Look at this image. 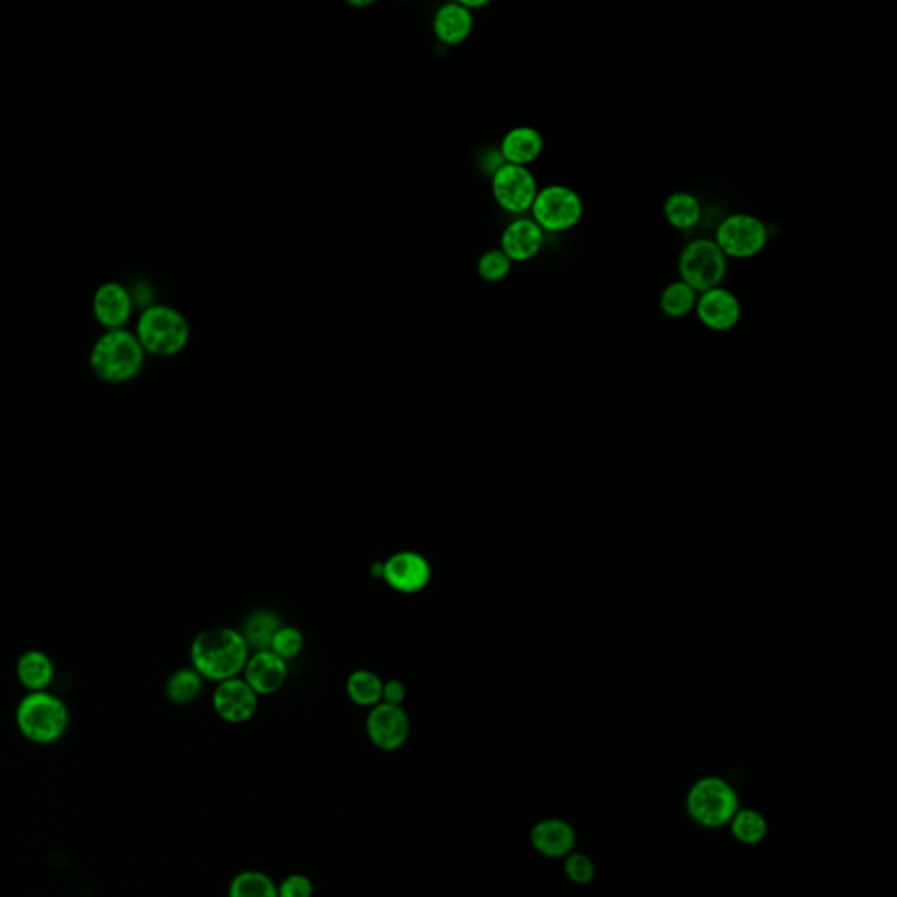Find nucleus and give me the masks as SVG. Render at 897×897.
<instances>
[{
	"label": "nucleus",
	"mask_w": 897,
	"mask_h": 897,
	"mask_svg": "<svg viewBox=\"0 0 897 897\" xmlns=\"http://www.w3.org/2000/svg\"><path fill=\"white\" fill-rule=\"evenodd\" d=\"M716 244L728 259H750L761 255L770 240V230L758 216L735 213L717 227Z\"/></svg>",
	"instance_id": "6e6552de"
},
{
	"label": "nucleus",
	"mask_w": 897,
	"mask_h": 897,
	"mask_svg": "<svg viewBox=\"0 0 897 897\" xmlns=\"http://www.w3.org/2000/svg\"><path fill=\"white\" fill-rule=\"evenodd\" d=\"M694 313L701 325L707 326L708 329L729 332V329L737 328L738 323L741 322L743 309H741L740 298L731 289L717 286V288L700 293Z\"/></svg>",
	"instance_id": "4468645a"
},
{
	"label": "nucleus",
	"mask_w": 897,
	"mask_h": 897,
	"mask_svg": "<svg viewBox=\"0 0 897 897\" xmlns=\"http://www.w3.org/2000/svg\"><path fill=\"white\" fill-rule=\"evenodd\" d=\"M545 231L528 216H519L506 225L500 240V249L512 264H524L535 258L545 244Z\"/></svg>",
	"instance_id": "2eb2a0df"
},
{
	"label": "nucleus",
	"mask_w": 897,
	"mask_h": 897,
	"mask_svg": "<svg viewBox=\"0 0 897 897\" xmlns=\"http://www.w3.org/2000/svg\"><path fill=\"white\" fill-rule=\"evenodd\" d=\"M203 676L194 668H181V670L174 671L172 676L165 682V696L170 703L190 704L197 700L198 696L204 691Z\"/></svg>",
	"instance_id": "b1692460"
},
{
	"label": "nucleus",
	"mask_w": 897,
	"mask_h": 897,
	"mask_svg": "<svg viewBox=\"0 0 897 897\" xmlns=\"http://www.w3.org/2000/svg\"><path fill=\"white\" fill-rule=\"evenodd\" d=\"M313 881L302 873L289 875L277 885V896L279 897H313Z\"/></svg>",
	"instance_id": "7c9ffc66"
},
{
	"label": "nucleus",
	"mask_w": 897,
	"mask_h": 897,
	"mask_svg": "<svg viewBox=\"0 0 897 897\" xmlns=\"http://www.w3.org/2000/svg\"><path fill=\"white\" fill-rule=\"evenodd\" d=\"M228 897H279L277 885L267 873L246 869L235 875L228 887Z\"/></svg>",
	"instance_id": "bb28decb"
},
{
	"label": "nucleus",
	"mask_w": 897,
	"mask_h": 897,
	"mask_svg": "<svg viewBox=\"0 0 897 897\" xmlns=\"http://www.w3.org/2000/svg\"><path fill=\"white\" fill-rule=\"evenodd\" d=\"M512 265L514 264L509 259V256L500 247H496V249H490L479 258L477 273L481 279L486 280V283H500V280L509 277Z\"/></svg>",
	"instance_id": "cd10ccee"
},
{
	"label": "nucleus",
	"mask_w": 897,
	"mask_h": 897,
	"mask_svg": "<svg viewBox=\"0 0 897 897\" xmlns=\"http://www.w3.org/2000/svg\"><path fill=\"white\" fill-rule=\"evenodd\" d=\"M700 293L694 292L683 280H673L659 295V309L671 319H682L694 313Z\"/></svg>",
	"instance_id": "393cba45"
},
{
	"label": "nucleus",
	"mask_w": 897,
	"mask_h": 897,
	"mask_svg": "<svg viewBox=\"0 0 897 897\" xmlns=\"http://www.w3.org/2000/svg\"><path fill=\"white\" fill-rule=\"evenodd\" d=\"M544 136L533 127H515L503 136L500 155L505 164L530 167L544 152Z\"/></svg>",
	"instance_id": "a211bd4d"
},
{
	"label": "nucleus",
	"mask_w": 897,
	"mask_h": 897,
	"mask_svg": "<svg viewBox=\"0 0 897 897\" xmlns=\"http://www.w3.org/2000/svg\"><path fill=\"white\" fill-rule=\"evenodd\" d=\"M729 259L716 240L694 239L683 246L679 258V276L694 292L703 293L722 286L728 276Z\"/></svg>",
	"instance_id": "423d86ee"
},
{
	"label": "nucleus",
	"mask_w": 897,
	"mask_h": 897,
	"mask_svg": "<svg viewBox=\"0 0 897 897\" xmlns=\"http://www.w3.org/2000/svg\"><path fill=\"white\" fill-rule=\"evenodd\" d=\"M134 304L132 293L127 286L116 280L103 283L93 293L91 298V314L96 322L108 329H121L132 319Z\"/></svg>",
	"instance_id": "ddd939ff"
},
{
	"label": "nucleus",
	"mask_w": 897,
	"mask_h": 897,
	"mask_svg": "<svg viewBox=\"0 0 897 897\" xmlns=\"http://www.w3.org/2000/svg\"><path fill=\"white\" fill-rule=\"evenodd\" d=\"M564 873L573 884L585 885L591 884L597 873L593 859L588 854L575 852L564 857Z\"/></svg>",
	"instance_id": "c756f323"
},
{
	"label": "nucleus",
	"mask_w": 897,
	"mask_h": 897,
	"mask_svg": "<svg viewBox=\"0 0 897 897\" xmlns=\"http://www.w3.org/2000/svg\"><path fill=\"white\" fill-rule=\"evenodd\" d=\"M530 215L545 234H563L573 230L582 221L584 203L570 186L549 185L540 188Z\"/></svg>",
	"instance_id": "0eeeda50"
},
{
	"label": "nucleus",
	"mask_w": 897,
	"mask_h": 897,
	"mask_svg": "<svg viewBox=\"0 0 897 897\" xmlns=\"http://www.w3.org/2000/svg\"><path fill=\"white\" fill-rule=\"evenodd\" d=\"M686 807L689 817L701 828L719 829L731 822L740 808V798L726 778L710 775L692 783Z\"/></svg>",
	"instance_id": "39448f33"
},
{
	"label": "nucleus",
	"mask_w": 897,
	"mask_h": 897,
	"mask_svg": "<svg viewBox=\"0 0 897 897\" xmlns=\"http://www.w3.org/2000/svg\"><path fill=\"white\" fill-rule=\"evenodd\" d=\"M243 679L258 696L276 694L288 680V663L273 651L252 652Z\"/></svg>",
	"instance_id": "dca6fc26"
},
{
	"label": "nucleus",
	"mask_w": 897,
	"mask_h": 897,
	"mask_svg": "<svg viewBox=\"0 0 897 897\" xmlns=\"http://www.w3.org/2000/svg\"><path fill=\"white\" fill-rule=\"evenodd\" d=\"M252 655L243 633L227 625L200 631L190 645L191 668L204 680L225 682L240 677Z\"/></svg>",
	"instance_id": "f257e3e1"
},
{
	"label": "nucleus",
	"mask_w": 897,
	"mask_h": 897,
	"mask_svg": "<svg viewBox=\"0 0 897 897\" xmlns=\"http://www.w3.org/2000/svg\"><path fill=\"white\" fill-rule=\"evenodd\" d=\"M371 573L372 575L377 576V579H381V576H383V563L377 561V563L372 564Z\"/></svg>",
	"instance_id": "473e14b6"
},
{
	"label": "nucleus",
	"mask_w": 897,
	"mask_h": 897,
	"mask_svg": "<svg viewBox=\"0 0 897 897\" xmlns=\"http://www.w3.org/2000/svg\"><path fill=\"white\" fill-rule=\"evenodd\" d=\"M539 183L530 167L505 164L491 176L494 200L505 213L524 216L531 210L539 194Z\"/></svg>",
	"instance_id": "1a4fd4ad"
},
{
	"label": "nucleus",
	"mask_w": 897,
	"mask_h": 897,
	"mask_svg": "<svg viewBox=\"0 0 897 897\" xmlns=\"http://www.w3.org/2000/svg\"><path fill=\"white\" fill-rule=\"evenodd\" d=\"M146 356L136 334L130 329L103 332L90 349L91 372L108 384H125L136 379L145 368Z\"/></svg>",
	"instance_id": "f03ea898"
},
{
	"label": "nucleus",
	"mask_w": 897,
	"mask_h": 897,
	"mask_svg": "<svg viewBox=\"0 0 897 897\" xmlns=\"http://www.w3.org/2000/svg\"><path fill=\"white\" fill-rule=\"evenodd\" d=\"M383 683L374 671L354 670L346 680L347 696L358 707L374 708L383 701Z\"/></svg>",
	"instance_id": "5701e85b"
},
{
	"label": "nucleus",
	"mask_w": 897,
	"mask_h": 897,
	"mask_svg": "<svg viewBox=\"0 0 897 897\" xmlns=\"http://www.w3.org/2000/svg\"><path fill=\"white\" fill-rule=\"evenodd\" d=\"M663 213L671 227L688 231L700 225L703 206L696 195L689 194V191H676L667 198Z\"/></svg>",
	"instance_id": "4be33fe9"
},
{
	"label": "nucleus",
	"mask_w": 897,
	"mask_h": 897,
	"mask_svg": "<svg viewBox=\"0 0 897 897\" xmlns=\"http://www.w3.org/2000/svg\"><path fill=\"white\" fill-rule=\"evenodd\" d=\"M474 30V13L462 2L442 6L433 18V32L445 46L462 45Z\"/></svg>",
	"instance_id": "6ab92c4d"
},
{
	"label": "nucleus",
	"mask_w": 897,
	"mask_h": 897,
	"mask_svg": "<svg viewBox=\"0 0 897 897\" xmlns=\"http://www.w3.org/2000/svg\"><path fill=\"white\" fill-rule=\"evenodd\" d=\"M137 341L146 354L170 358L190 344L191 328L181 310L164 304H152L137 317Z\"/></svg>",
	"instance_id": "7ed1b4c3"
},
{
	"label": "nucleus",
	"mask_w": 897,
	"mask_h": 897,
	"mask_svg": "<svg viewBox=\"0 0 897 897\" xmlns=\"http://www.w3.org/2000/svg\"><path fill=\"white\" fill-rule=\"evenodd\" d=\"M259 696L249 688L243 677L225 680L213 692L216 716L228 724H244L258 712Z\"/></svg>",
	"instance_id": "f8f14e48"
},
{
	"label": "nucleus",
	"mask_w": 897,
	"mask_h": 897,
	"mask_svg": "<svg viewBox=\"0 0 897 897\" xmlns=\"http://www.w3.org/2000/svg\"><path fill=\"white\" fill-rule=\"evenodd\" d=\"M405 696H407L405 683L398 679H390L383 683V701H381V703L402 707V703L405 701Z\"/></svg>",
	"instance_id": "2f4dec72"
},
{
	"label": "nucleus",
	"mask_w": 897,
	"mask_h": 897,
	"mask_svg": "<svg viewBox=\"0 0 897 897\" xmlns=\"http://www.w3.org/2000/svg\"><path fill=\"white\" fill-rule=\"evenodd\" d=\"M18 682L29 692L48 691L53 682L55 668L53 659L39 649H29L18 658L17 667Z\"/></svg>",
	"instance_id": "aec40b11"
},
{
	"label": "nucleus",
	"mask_w": 897,
	"mask_h": 897,
	"mask_svg": "<svg viewBox=\"0 0 897 897\" xmlns=\"http://www.w3.org/2000/svg\"><path fill=\"white\" fill-rule=\"evenodd\" d=\"M728 826L740 844L750 845V847L761 844L770 831L766 817L753 808H738Z\"/></svg>",
	"instance_id": "a878e982"
},
{
	"label": "nucleus",
	"mask_w": 897,
	"mask_h": 897,
	"mask_svg": "<svg viewBox=\"0 0 897 897\" xmlns=\"http://www.w3.org/2000/svg\"><path fill=\"white\" fill-rule=\"evenodd\" d=\"M365 731L372 746L383 750V752H395L407 743L411 735V719L404 707L396 704L379 703L371 708Z\"/></svg>",
	"instance_id": "9d476101"
},
{
	"label": "nucleus",
	"mask_w": 897,
	"mask_h": 897,
	"mask_svg": "<svg viewBox=\"0 0 897 897\" xmlns=\"http://www.w3.org/2000/svg\"><path fill=\"white\" fill-rule=\"evenodd\" d=\"M304 643V633L298 628L283 624L277 630L276 637H274L270 651L279 655L280 659H285L286 663H288V661L302 654Z\"/></svg>",
	"instance_id": "c85d7f7f"
},
{
	"label": "nucleus",
	"mask_w": 897,
	"mask_h": 897,
	"mask_svg": "<svg viewBox=\"0 0 897 897\" xmlns=\"http://www.w3.org/2000/svg\"><path fill=\"white\" fill-rule=\"evenodd\" d=\"M280 625H283V622H280L279 615H277L276 612L259 609L247 615L243 624V630L239 631L243 633L244 640H246L247 647H249V651H270L274 637H276Z\"/></svg>",
	"instance_id": "412c9836"
},
{
	"label": "nucleus",
	"mask_w": 897,
	"mask_h": 897,
	"mask_svg": "<svg viewBox=\"0 0 897 897\" xmlns=\"http://www.w3.org/2000/svg\"><path fill=\"white\" fill-rule=\"evenodd\" d=\"M20 733L38 746H50L67 733L70 724L69 707L62 698L50 691L29 692L17 707Z\"/></svg>",
	"instance_id": "20e7f679"
},
{
	"label": "nucleus",
	"mask_w": 897,
	"mask_h": 897,
	"mask_svg": "<svg viewBox=\"0 0 897 897\" xmlns=\"http://www.w3.org/2000/svg\"><path fill=\"white\" fill-rule=\"evenodd\" d=\"M530 840L536 852L549 859H564L575 850L576 832L572 824L551 817L540 820L530 832Z\"/></svg>",
	"instance_id": "f3484780"
},
{
	"label": "nucleus",
	"mask_w": 897,
	"mask_h": 897,
	"mask_svg": "<svg viewBox=\"0 0 897 897\" xmlns=\"http://www.w3.org/2000/svg\"><path fill=\"white\" fill-rule=\"evenodd\" d=\"M381 581L386 582L396 593H421L432 582V564L420 552H395L383 561Z\"/></svg>",
	"instance_id": "9b49d317"
}]
</instances>
